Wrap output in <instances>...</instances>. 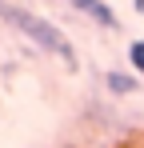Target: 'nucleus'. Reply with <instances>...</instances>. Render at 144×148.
Returning a JSON list of instances; mask_svg holds the SVG:
<instances>
[{"mask_svg": "<svg viewBox=\"0 0 144 148\" xmlns=\"http://www.w3.org/2000/svg\"><path fill=\"white\" fill-rule=\"evenodd\" d=\"M68 4L76 8V12H84L88 20H96L100 28H116V24H120V20H116V12H112L104 0H68Z\"/></svg>", "mask_w": 144, "mask_h": 148, "instance_id": "obj_2", "label": "nucleus"}, {"mask_svg": "<svg viewBox=\"0 0 144 148\" xmlns=\"http://www.w3.org/2000/svg\"><path fill=\"white\" fill-rule=\"evenodd\" d=\"M128 64L144 76V40H132V44H128Z\"/></svg>", "mask_w": 144, "mask_h": 148, "instance_id": "obj_4", "label": "nucleus"}, {"mask_svg": "<svg viewBox=\"0 0 144 148\" xmlns=\"http://www.w3.org/2000/svg\"><path fill=\"white\" fill-rule=\"evenodd\" d=\"M136 12H144V0H136Z\"/></svg>", "mask_w": 144, "mask_h": 148, "instance_id": "obj_5", "label": "nucleus"}, {"mask_svg": "<svg viewBox=\"0 0 144 148\" xmlns=\"http://www.w3.org/2000/svg\"><path fill=\"white\" fill-rule=\"evenodd\" d=\"M104 84H108L112 96H128V92H136V76H128V72H108Z\"/></svg>", "mask_w": 144, "mask_h": 148, "instance_id": "obj_3", "label": "nucleus"}, {"mask_svg": "<svg viewBox=\"0 0 144 148\" xmlns=\"http://www.w3.org/2000/svg\"><path fill=\"white\" fill-rule=\"evenodd\" d=\"M0 20H4V24H12L20 36H28L36 48L52 52L56 60H64V64H68V72H76V68H80L76 48L68 44V36H64L60 28L52 24V20L36 16V12H28V8H16V4H8V0H0Z\"/></svg>", "mask_w": 144, "mask_h": 148, "instance_id": "obj_1", "label": "nucleus"}, {"mask_svg": "<svg viewBox=\"0 0 144 148\" xmlns=\"http://www.w3.org/2000/svg\"><path fill=\"white\" fill-rule=\"evenodd\" d=\"M140 148H144V144H140Z\"/></svg>", "mask_w": 144, "mask_h": 148, "instance_id": "obj_6", "label": "nucleus"}]
</instances>
